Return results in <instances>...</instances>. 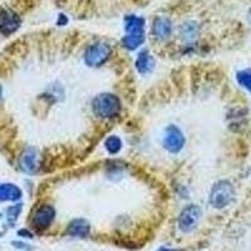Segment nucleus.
Returning <instances> with one entry per match:
<instances>
[{
	"mask_svg": "<svg viewBox=\"0 0 251 251\" xmlns=\"http://www.w3.org/2000/svg\"><path fill=\"white\" fill-rule=\"evenodd\" d=\"M93 112L100 118H114L121 112V102L117 96L111 93L100 94L93 100Z\"/></svg>",
	"mask_w": 251,
	"mask_h": 251,
	"instance_id": "nucleus-2",
	"label": "nucleus"
},
{
	"mask_svg": "<svg viewBox=\"0 0 251 251\" xmlns=\"http://www.w3.org/2000/svg\"><path fill=\"white\" fill-rule=\"evenodd\" d=\"M19 235H20V236H23V237H28V239H31V237H33V234H31V232H29L28 230H25V228L20 230Z\"/></svg>",
	"mask_w": 251,
	"mask_h": 251,
	"instance_id": "nucleus-18",
	"label": "nucleus"
},
{
	"mask_svg": "<svg viewBox=\"0 0 251 251\" xmlns=\"http://www.w3.org/2000/svg\"><path fill=\"white\" fill-rule=\"evenodd\" d=\"M235 197L234 186L228 181H219L210 192V203L215 208H224L232 202Z\"/></svg>",
	"mask_w": 251,
	"mask_h": 251,
	"instance_id": "nucleus-3",
	"label": "nucleus"
},
{
	"mask_svg": "<svg viewBox=\"0 0 251 251\" xmlns=\"http://www.w3.org/2000/svg\"><path fill=\"white\" fill-rule=\"evenodd\" d=\"M202 216V211L197 205H190L182 210L178 217V228L183 234H188L195 230Z\"/></svg>",
	"mask_w": 251,
	"mask_h": 251,
	"instance_id": "nucleus-5",
	"label": "nucleus"
},
{
	"mask_svg": "<svg viewBox=\"0 0 251 251\" xmlns=\"http://www.w3.org/2000/svg\"><path fill=\"white\" fill-rule=\"evenodd\" d=\"M106 149L109 153L116 154L122 149V141L117 136H111L106 140Z\"/></svg>",
	"mask_w": 251,
	"mask_h": 251,
	"instance_id": "nucleus-15",
	"label": "nucleus"
},
{
	"mask_svg": "<svg viewBox=\"0 0 251 251\" xmlns=\"http://www.w3.org/2000/svg\"><path fill=\"white\" fill-rule=\"evenodd\" d=\"M111 55V47L107 43H94L88 47L84 53V62L89 67H100L108 60Z\"/></svg>",
	"mask_w": 251,
	"mask_h": 251,
	"instance_id": "nucleus-4",
	"label": "nucleus"
},
{
	"mask_svg": "<svg viewBox=\"0 0 251 251\" xmlns=\"http://www.w3.org/2000/svg\"><path fill=\"white\" fill-rule=\"evenodd\" d=\"M20 211H22V205L13 206V207L8 208V220L10 224H14L17 221L18 216H19Z\"/></svg>",
	"mask_w": 251,
	"mask_h": 251,
	"instance_id": "nucleus-17",
	"label": "nucleus"
},
{
	"mask_svg": "<svg viewBox=\"0 0 251 251\" xmlns=\"http://www.w3.org/2000/svg\"><path fill=\"white\" fill-rule=\"evenodd\" d=\"M1 92H3V89H1V86H0V98H1Z\"/></svg>",
	"mask_w": 251,
	"mask_h": 251,
	"instance_id": "nucleus-21",
	"label": "nucleus"
},
{
	"mask_svg": "<svg viewBox=\"0 0 251 251\" xmlns=\"http://www.w3.org/2000/svg\"><path fill=\"white\" fill-rule=\"evenodd\" d=\"M158 251H178V250H174V249H167V248H161Z\"/></svg>",
	"mask_w": 251,
	"mask_h": 251,
	"instance_id": "nucleus-20",
	"label": "nucleus"
},
{
	"mask_svg": "<svg viewBox=\"0 0 251 251\" xmlns=\"http://www.w3.org/2000/svg\"><path fill=\"white\" fill-rule=\"evenodd\" d=\"M186 138L183 136L182 131H181L177 126L170 125L167 128L165 129V134H163V146L171 153H178L185 146Z\"/></svg>",
	"mask_w": 251,
	"mask_h": 251,
	"instance_id": "nucleus-6",
	"label": "nucleus"
},
{
	"mask_svg": "<svg viewBox=\"0 0 251 251\" xmlns=\"http://www.w3.org/2000/svg\"><path fill=\"white\" fill-rule=\"evenodd\" d=\"M89 231H91V226L88 221L83 219L73 220L67 228V234L73 237H86L89 235Z\"/></svg>",
	"mask_w": 251,
	"mask_h": 251,
	"instance_id": "nucleus-10",
	"label": "nucleus"
},
{
	"mask_svg": "<svg viewBox=\"0 0 251 251\" xmlns=\"http://www.w3.org/2000/svg\"><path fill=\"white\" fill-rule=\"evenodd\" d=\"M237 83L240 86L251 92V69H244L236 75Z\"/></svg>",
	"mask_w": 251,
	"mask_h": 251,
	"instance_id": "nucleus-14",
	"label": "nucleus"
},
{
	"mask_svg": "<svg viewBox=\"0 0 251 251\" xmlns=\"http://www.w3.org/2000/svg\"><path fill=\"white\" fill-rule=\"evenodd\" d=\"M38 153L35 150L28 149L20 156L19 165L20 169L26 174H34L38 169Z\"/></svg>",
	"mask_w": 251,
	"mask_h": 251,
	"instance_id": "nucleus-9",
	"label": "nucleus"
},
{
	"mask_svg": "<svg viewBox=\"0 0 251 251\" xmlns=\"http://www.w3.org/2000/svg\"><path fill=\"white\" fill-rule=\"evenodd\" d=\"M250 14H251V10H250Z\"/></svg>",
	"mask_w": 251,
	"mask_h": 251,
	"instance_id": "nucleus-22",
	"label": "nucleus"
},
{
	"mask_svg": "<svg viewBox=\"0 0 251 251\" xmlns=\"http://www.w3.org/2000/svg\"><path fill=\"white\" fill-rule=\"evenodd\" d=\"M15 248L18 249H23V250H30V249L28 248L29 245H26V244H23V243H14Z\"/></svg>",
	"mask_w": 251,
	"mask_h": 251,
	"instance_id": "nucleus-19",
	"label": "nucleus"
},
{
	"mask_svg": "<svg viewBox=\"0 0 251 251\" xmlns=\"http://www.w3.org/2000/svg\"><path fill=\"white\" fill-rule=\"evenodd\" d=\"M136 68L141 75H147V73H151L153 71L154 60L149 53V50H143L138 54L137 60H136Z\"/></svg>",
	"mask_w": 251,
	"mask_h": 251,
	"instance_id": "nucleus-12",
	"label": "nucleus"
},
{
	"mask_svg": "<svg viewBox=\"0 0 251 251\" xmlns=\"http://www.w3.org/2000/svg\"><path fill=\"white\" fill-rule=\"evenodd\" d=\"M172 33V23L169 18H158L154 20L153 34L158 39H167Z\"/></svg>",
	"mask_w": 251,
	"mask_h": 251,
	"instance_id": "nucleus-11",
	"label": "nucleus"
},
{
	"mask_svg": "<svg viewBox=\"0 0 251 251\" xmlns=\"http://www.w3.org/2000/svg\"><path fill=\"white\" fill-rule=\"evenodd\" d=\"M181 34L183 38H186L187 40L194 39L197 34V25L195 23H186L182 25L181 29Z\"/></svg>",
	"mask_w": 251,
	"mask_h": 251,
	"instance_id": "nucleus-16",
	"label": "nucleus"
},
{
	"mask_svg": "<svg viewBox=\"0 0 251 251\" xmlns=\"http://www.w3.org/2000/svg\"><path fill=\"white\" fill-rule=\"evenodd\" d=\"M22 197L20 188L12 183L0 185V201H17Z\"/></svg>",
	"mask_w": 251,
	"mask_h": 251,
	"instance_id": "nucleus-13",
	"label": "nucleus"
},
{
	"mask_svg": "<svg viewBox=\"0 0 251 251\" xmlns=\"http://www.w3.org/2000/svg\"><path fill=\"white\" fill-rule=\"evenodd\" d=\"M20 20L19 15L13 10H3L0 13V33L4 35H10L19 29Z\"/></svg>",
	"mask_w": 251,
	"mask_h": 251,
	"instance_id": "nucleus-8",
	"label": "nucleus"
},
{
	"mask_svg": "<svg viewBox=\"0 0 251 251\" xmlns=\"http://www.w3.org/2000/svg\"><path fill=\"white\" fill-rule=\"evenodd\" d=\"M55 217V210L53 206L50 205H42L35 210L34 215L31 216V226L39 231L46 230L51 223L54 221Z\"/></svg>",
	"mask_w": 251,
	"mask_h": 251,
	"instance_id": "nucleus-7",
	"label": "nucleus"
},
{
	"mask_svg": "<svg viewBox=\"0 0 251 251\" xmlns=\"http://www.w3.org/2000/svg\"><path fill=\"white\" fill-rule=\"evenodd\" d=\"M126 33L122 39L123 46L129 50H134L145 42V20L137 15H127L125 19Z\"/></svg>",
	"mask_w": 251,
	"mask_h": 251,
	"instance_id": "nucleus-1",
	"label": "nucleus"
},
{
	"mask_svg": "<svg viewBox=\"0 0 251 251\" xmlns=\"http://www.w3.org/2000/svg\"><path fill=\"white\" fill-rule=\"evenodd\" d=\"M0 236H1V234H0Z\"/></svg>",
	"mask_w": 251,
	"mask_h": 251,
	"instance_id": "nucleus-23",
	"label": "nucleus"
}]
</instances>
